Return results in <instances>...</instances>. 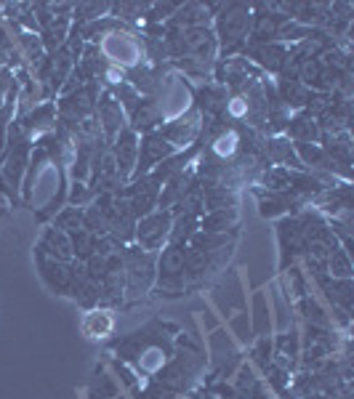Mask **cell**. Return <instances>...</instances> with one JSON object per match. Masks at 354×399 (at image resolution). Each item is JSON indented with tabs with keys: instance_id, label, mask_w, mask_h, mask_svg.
I'll return each mask as SVG.
<instances>
[{
	"instance_id": "cell-25",
	"label": "cell",
	"mask_w": 354,
	"mask_h": 399,
	"mask_svg": "<svg viewBox=\"0 0 354 399\" xmlns=\"http://www.w3.org/2000/svg\"><path fill=\"white\" fill-rule=\"evenodd\" d=\"M331 269L335 277H349V258L344 256V253H338V250H333V258H331Z\"/></svg>"
},
{
	"instance_id": "cell-12",
	"label": "cell",
	"mask_w": 354,
	"mask_h": 399,
	"mask_svg": "<svg viewBox=\"0 0 354 399\" xmlns=\"http://www.w3.org/2000/svg\"><path fill=\"white\" fill-rule=\"evenodd\" d=\"M157 123H163L160 120V110H157V101H152V99L139 101L136 110H133V131H147V128H152Z\"/></svg>"
},
{
	"instance_id": "cell-23",
	"label": "cell",
	"mask_w": 354,
	"mask_h": 399,
	"mask_svg": "<svg viewBox=\"0 0 354 399\" xmlns=\"http://www.w3.org/2000/svg\"><path fill=\"white\" fill-rule=\"evenodd\" d=\"M248 114H250V107H248V99L245 96H237V99H232L226 104V117H232V120H243Z\"/></svg>"
},
{
	"instance_id": "cell-15",
	"label": "cell",
	"mask_w": 354,
	"mask_h": 399,
	"mask_svg": "<svg viewBox=\"0 0 354 399\" xmlns=\"http://www.w3.org/2000/svg\"><path fill=\"white\" fill-rule=\"evenodd\" d=\"M237 149H240V133L232 131V128H229V131H222L216 138H213V144H211V155L222 157V160L232 157Z\"/></svg>"
},
{
	"instance_id": "cell-5",
	"label": "cell",
	"mask_w": 354,
	"mask_h": 399,
	"mask_svg": "<svg viewBox=\"0 0 354 399\" xmlns=\"http://www.w3.org/2000/svg\"><path fill=\"white\" fill-rule=\"evenodd\" d=\"M198 133H200V114L189 110L187 114H181V117H176V120H171V123L160 131V136H163L174 149H178V147L192 144V141L198 138Z\"/></svg>"
},
{
	"instance_id": "cell-24",
	"label": "cell",
	"mask_w": 354,
	"mask_h": 399,
	"mask_svg": "<svg viewBox=\"0 0 354 399\" xmlns=\"http://www.w3.org/2000/svg\"><path fill=\"white\" fill-rule=\"evenodd\" d=\"M22 43H24V48H27V53H30V62L38 64V62L43 59V43H40V38H35V35H22Z\"/></svg>"
},
{
	"instance_id": "cell-2",
	"label": "cell",
	"mask_w": 354,
	"mask_h": 399,
	"mask_svg": "<svg viewBox=\"0 0 354 399\" xmlns=\"http://www.w3.org/2000/svg\"><path fill=\"white\" fill-rule=\"evenodd\" d=\"M157 110H160V120H176V117H181V114H187V112L192 110V88L184 83V77L168 75L160 83Z\"/></svg>"
},
{
	"instance_id": "cell-18",
	"label": "cell",
	"mask_w": 354,
	"mask_h": 399,
	"mask_svg": "<svg viewBox=\"0 0 354 399\" xmlns=\"http://www.w3.org/2000/svg\"><path fill=\"white\" fill-rule=\"evenodd\" d=\"M141 189L136 192V197H133V210L136 213H147L150 208H152V200L157 197V181L155 178H144V184H139Z\"/></svg>"
},
{
	"instance_id": "cell-3",
	"label": "cell",
	"mask_w": 354,
	"mask_h": 399,
	"mask_svg": "<svg viewBox=\"0 0 354 399\" xmlns=\"http://www.w3.org/2000/svg\"><path fill=\"white\" fill-rule=\"evenodd\" d=\"M248 24H250V14L245 5H226L219 16V35H222L224 48L240 43L248 32Z\"/></svg>"
},
{
	"instance_id": "cell-1",
	"label": "cell",
	"mask_w": 354,
	"mask_h": 399,
	"mask_svg": "<svg viewBox=\"0 0 354 399\" xmlns=\"http://www.w3.org/2000/svg\"><path fill=\"white\" fill-rule=\"evenodd\" d=\"M102 53L110 59L112 64H120L126 69H136L144 62V48L139 43V38L131 32H123V29H115V32L104 35Z\"/></svg>"
},
{
	"instance_id": "cell-9",
	"label": "cell",
	"mask_w": 354,
	"mask_h": 399,
	"mask_svg": "<svg viewBox=\"0 0 354 399\" xmlns=\"http://www.w3.org/2000/svg\"><path fill=\"white\" fill-rule=\"evenodd\" d=\"M99 123H102V128L110 138H115L117 133L123 131V123H126L123 120V107L110 93H104L102 101H99Z\"/></svg>"
},
{
	"instance_id": "cell-7",
	"label": "cell",
	"mask_w": 354,
	"mask_h": 399,
	"mask_svg": "<svg viewBox=\"0 0 354 399\" xmlns=\"http://www.w3.org/2000/svg\"><path fill=\"white\" fill-rule=\"evenodd\" d=\"M171 152H174V147L160 133H147L144 141H141V149H139V173L150 171L157 162H163Z\"/></svg>"
},
{
	"instance_id": "cell-22",
	"label": "cell",
	"mask_w": 354,
	"mask_h": 399,
	"mask_svg": "<svg viewBox=\"0 0 354 399\" xmlns=\"http://www.w3.org/2000/svg\"><path fill=\"white\" fill-rule=\"evenodd\" d=\"M163 362H165V352H163L160 346L147 349V352H144V356L139 359V365H141L144 370H150V373H155L157 367H163Z\"/></svg>"
},
{
	"instance_id": "cell-4",
	"label": "cell",
	"mask_w": 354,
	"mask_h": 399,
	"mask_svg": "<svg viewBox=\"0 0 354 399\" xmlns=\"http://www.w3.org/2000/svg\"><path fill=\"white\" fill-rule=\"evenodd\" d=\"M93 104H96V83H86L78 90H72L67 99H62L59 112L67 123H83L86 114L93 110Z\"/></svg>"
},
{
	"instance_id": "cell-6",
	"label": "cell",
	"mask_w": 354,
	"mask_h": 399,
	"mask_svg": "<svg viewBox=\"0 0 354 399\" xmlns=\"http://www.w3.org/2000/svg\"><path fill=\"white\" fill-rule=\"evenodd\" d=\"M136 152H139L136 131L123 128L115 136V168H117V176H131L133 168H136Z\"/></svg>"
},
{
	"instance_id": "cell-13",
	"label": "cell",
	"mask_w": 354,
	"mask_h": 399,
	"mask_svg": "<svg viewBox=\"0 0 354 399\" xmlns=\"http://www.w3.org/2000/svg\"><path fill=\"white\" fill-rule=\"evenodd\" d=\"M24 141L19 138L16 141V149L11 152V157H8V162H5V168H3V178L11 184V189L16 192V186H19V178H22V173H24Z\"/></svg>"
},
{
	"instance_id": "cell-11",
	"label": "cell",
	"mask_w": 354,
	"mask_h": 399,
	"mask_svg": "<svg viewBox=\"0 0 354 399\" xmlns=\"http://www.w3.org/2000/svg\"><path fill=\"white\" fill-rule=\"evenodd\" d=\"M283 24H285V16H280V14H261L256 19V27H253V40L266 43V40L277 38L280 29H283Z\"/></svg>"
},
{
	"instance_id": "cell-26",
	"label": "cell",
	"mask_w": 354,
	"mask_h": 399,
	"mask_svg": "<svg viewBox=\"0 0 354 399\" xmlns=\"http://www.w3.org/2000/svg\"><path fill=\"white\" fill-rule=\"evenodd\" d=\"M5 117H8V107L0 112V147L5 144Z\"/></svg>"
},
{
	"instance_id": "cell-8",
	"label": "cell",
	"mask_w": 354,
	"mask_h": 399,
	"mask_svg": "<svg viewBox=\"0 0 354 399\" xmlns=\"http://www.w3.org/2000/svg\"><path fill=\"white\" fill-rule=\"evenodd\" d=\"M168 229H171V213H163V210L150 213V216H144V221L139 223V240L147 247H157V245H163Z\"/></svg>"
},
{
	"instance_id": "cell-14",
	"label": "cell",
	"mask_w": 354,
	"mask_h": 399,
	"mask_svg": "<svg viewBox=\"0 0 354 399\" xmlns=\"http://www.w3.org/2000/svg\"><path fill=\"white\" fill-rule=\"evenodd\" d=\"M288 133H290V138H296L298 144H311L320 131H317V123H314L311 117L301 114V117L288 120Z\"/></svg>"
},
{
	"instance_id": "cell-16",
	"label": "cell",
	"mask_w": 354,
	"mask_h": 399,
	"mask_svg": "<svg viewBox=\"0 0 354 399\" xmlns=\"http://www.w3.org/2000/svg\"><path fill=\"white\" fill-rule=\"evenodd\" d=\"M112 325H115V319H112L110 311H91L88 317H86V332L93 335V338H102V335H107L112 330Z\"/></svg>"
},
{
	"instance_id": "cell-21",
	"label": "cell",
	"mask_w": 354,
	"mask_h": 399,
	"mask_svg": "<svg viewBox=\"0 0 354 399\" xmlns=\"http://www.w3.org/2000/svg\"><path fill=\"white\" fill-rule=\"evenodd\" d=\"M45 45L48 48H56V45L64 43V35H67V19H51V22L45 24Z\"/></svg>"
},
{
	"instance_id": "cell-17",
	"label": "cell",
	"mask_w": 354,
	"mask_h": 399,
	"mask_svg": "<svg viewBox=\"0 0 354 399\" xmlns=\"http://www.w3.org/2000/svg\"><path fill=\"white\" fill-rule=\"evenodd\" d=\"M72 53H69V48H62L56 56H54V69H51V86L54 88H59L62 83L67 80V75H69V69H72Z\"/></svg>"
},
{
	"instance_id": "cell-10",
	"label": "cell",
	"mask_w": 354,
	"mask_h": 399,
	"mask_svg": "<svg viewBox=\"0 0 354 399\" xmlns=\"http://www.w3.org/2000/svg\"><path fill=\"white\" fill-rule=\"evenodd\" d=\"M250 56L259 62V64H264L266 69H272V72H277V69H283L285 64V59H288V53H285V48H280V45H253L250 48Z\"/></svg>"
},
{
	"instance_id": "cell-20",
	"label": "cell",
	"mask_w": 354,
	"mask_h": 399,
	"mask_svg": "<svg viewBox=\"0 0 354 399\" xmlns=\"http://www.w3.org/2000/svg\"><path fill=\"white\" fill-rule=\"evenodd\" d=\"M51 117H54V107H51V104H43V107H38V110L27 117L24 128H27V131L40 133L43 128H48V125H51Z\"/></svg>"
},
{
	"instance_id": "cell-19",
	"label": "cell",
	"mask_w": 354,
	"mask_h": 399,
	"mask_svg": "<svg viewBox=\"0 0 354 399\" xmlns=\"http://www.w3.org/2000/svg\"><path fill=\"white\" fill-rule=\"evenodd\" d=\"M163 274L165 277H176L178 271H184V250H178V247H168L165 253H163Z\"/></svg>"
}]
</instances>
